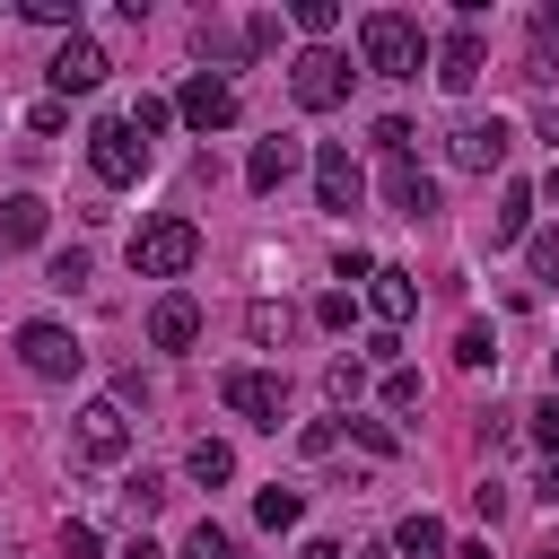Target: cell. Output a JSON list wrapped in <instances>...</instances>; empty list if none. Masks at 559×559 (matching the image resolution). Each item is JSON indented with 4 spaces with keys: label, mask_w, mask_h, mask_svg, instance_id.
<instances>
[{
    "label": "cell",
    "mask_w": 559,
    "mask_h": 559,
    "mask_svg": "<svg viewBox=\"0 0 559 559\" xmlns=\"http://www.w3.org/2000/svg\"><path fill=\"white\" fill-rule=\"evenodd\" d=\"M384 201H393L402 218H428V210H437V175H428L419 157H384Z\"/></svg>",
    "instance_id": "obj_14"
},
{
    "label": "cell",
    "mask_w": 559,
    "mask_h": 559,
    "mask_svg": "<svg viewBox=\"0 0 559 559\" xmlns=\"http://www.w3.org/2000/svg\"><path fill=\"white\" fill-rule=\"evenodd\" d=\"M87 166H96V183H114V192H122V183H140V175H148V148H140V131H131L122 114H105V122L87 131Z\"/></svg>",
    "instance_id": "obj_6"
},
{
    "label": "cell",
    "mask_w": 559,
    "mask_h": 559,
    "mask_svg": "<svg viewBox=\"0 0 559 559\" xmlns=\"http://www.w3.org/2000/svg\"><path fill=\"white\" fill-rule=\"evenodd\" d=\"M192 262H201V227H192L183 210L140 218V236H131V271H140V280H183Z\"/></svg>",
    "instance_id": "obj_2"
},
{
    "label": "cell",
    "mask_w": 559,
    "mask_h": 559,
    "mask_svg": "<svg viewBox=\"0 0 559 559\" xmlns=\"http://www.w3.org/2000/svg\"><path fill=\"white\" fill-rule=\"evenodd\" d=\"M297 175V140H253V157H245V183L253 192H280Z\"/></svg>",
    "instance_id": "obj_17"
},
{
    "label": "cell",
    "mask_w": 559,
    "mask_h": 559,
    "mask_svg": "<svg viewBox=\"0 0 559 559\" xmlns=\"http://www.w3.org/2000/svg\"><path fill=\"white\" fill-rule=\"evenodd\" d=\"M17 17H35V26H70V35H79V0H17Z\"/></svg>",
    "instance_id": "obj_30"
},
{
    "label": "cell",
    "mask_w": 559,
    "mask_h": 559,
    "mask_svg": "<svg viewBox=\"0 0 559 559\" xmlns=\"http://www.w3.org/2000/svg\"><path fill=\"white\" fill-rule=\"evenodd\" d=\"M349 79H358V70H349V52H332V44H306V52L288 61V96H297L306 114H332V105L349 96Z\"/></svg>",
    "instance_id": "obj_3"
},
{
    "label": "cell",
    "mask_w": 559,
    "mask_h": 559,
    "mask_svg": "<svg viewBox=\"0 0 559 559\" xmlns=\"http://www.w3.org/2000/svg\"><path fill=\"white\" fill-rule=\"evenodd\" d=\"M122 122H131V131H140V148H148L157 131H175V96H140V105H131Z\"/></svg>",
    "instance_id": "obj_24"
},
{
    "label": "cell",
    "mask_w": 559,
    "mask_h": 559,
    "mask_svg": "<svg viewBox=\"0 0 559 559\" xmlns=\"http://www.w3.org/2000/svg\"><path fill=\"white\" fill-rule=\"evenodd\" d=\"M384 402L411 411V402H419V367H384Z\"/></svg>",
    "instance_id": "obj_37"
},
{
    "label": "cell",
    "mask_w": 559,
    "mask_h": 559,
    "mask_svg": "<svg viewBox=\"0 0 559 559\" xmlns=\"http://www.w3.org/2000/svg\"><path fill=\"white\" fill-rule=\"evenodd\" d=\"M297 559H341V542H306V550H297Z\"/></svg>",
    "instance_id": "obj_45"
},
{
    "label": "cell",
    "mask_w": 559,
    "mask_h": 559,
    "mask_svg": "<svg viewBox=\"0 0 559 559\" xmlns=\"http://www.w3.org/2000/svg\"><path fill=\"white\" fill-rule=\"evenodd\" d=\"M533 498H542V507H559V454L542 463V480H533Z\"/></svg>",
    "instance_id": "obj_41"
},
{
    "label": "cell",
    "mask_w": 559,
    "mask_h": 559,
    "mask_svg": "<svg viewBox=\"0 0 559 559\" xmlns=\"http://www.w3.org/2000/svg\"><path fill=\"white\" fill-rule=\"evenodd\" d=\"M227 411L245 419V428H280L288 419V376H271V367H227Z\"/></svg>",
    "instance_id": "obj_7"
},
{
    "label": "cell",
    "mask_w": 559,
    "mask_h": 559,
    "mask_svg": "<svg viewBox=\"0 0 559 559\" xmlns=\"http://www.w3.org/2000/svg\"><path fill=\"white\" fill-rule=\"evenodd\" d=\"M454 559H489V542H463V550H454Z\"/></svg>",
    "instance_id": "obj_46"
},
{
    "label": "cell",
    "mask_w": 559,
    "mask_h": 559,
    "mask_svg": "<svg viewBox=\"0 0 559 559\" xmlns=\"http://www.w3.org/2000/svg\"><path fill=\"white\" fill-rule=\"evenodd\" d=\"M349 314H358L349 288H323V297H314V323H323V332H349Z\"/></svg>",
    "instance_id": "obj_31"
},
{
    "label": "cell",
    "mask_w": 559,
    "mask_h": 559,
    "mask_svg": "<svg viewBox=\"0 0 559 559\" xmlns=\"http://www.w3.org/2000/svg\"><path fill=\"white\" fill-rule=\"evenodd\" d=\"M297 445H306V454H332V445H341V419H314V428H306Z\"/></svg>",
    "instance_id": "obj_40"
},
{
    "label": "cell",
    "mask_w": 559,
    "mask_h": 559,
    "mask_svg": "<svg viewBox=\"0 0 559 559\" xmlns=\"http://www.w3.org/2000/svg\"><path fill=\"white\" fill-rule=\"evenodd\" d=\"M122 559H166V550H157V542L140 533V542H122Z\"/></svg>",
    "instance_id": "obj_42"
},
{
    "label": "cell",
    "mask_w": 559,
    "mask_h": 559,
    "mask_svg": "<svg viewBox=\"0 0 559 559\" xmlns=\"http://www.w3.org/2000/svg\"><path fill=\"white\" fill-rule=\"evenodd\" d=\"M201 52H210V61H236V52H245V44H236V35H227V26H210V17H201Z\"/></svg>",
    "instance_id": "obj_39"
},
{
    "label": "cell",
    "mask_w": 559,
    "mask_h": 559,
    "mask_svg": "<svg viewBox=\"0 0 559 559\" xmlns=\"http://www.w3.org/2000/svg\"><path fill=\"white\" fill-rule=\"evenodd\" d=\"M550 393H559V349H550Z\"/></svg>",
    "instance_id": "obj_47"
},
{
    "label": "cell",
    "mask_w": 559,
    "mask_h": 559,
    "mask_svg": "<svg viewBox=\"0 0 559 559\" xmlns=\"http://www.w3.org/2000/svg\"><path fill=\"white\" fill-rule=\"evenodd\" d=\"M183 472H192L201 489H218V480H236V445H227V437H192V454H183Z\"/></svg>",
    "instance_id": "obj_19"
},
{
    "label": "cell",
    "mask_w": 559,
    "mask_h": 559,
    "mask_svg": "<svg viewBox=\"0 0 559 559\" xmlns=\"http://www.w3.org/2000/svg\"><path fill=\"white\" fill-rule=\"evenodd\" d=\"M358 367H402V332H367V349H358Z\"/></svg>",
    "instance_id": "obj_36"
},
{
    "label": "cell",
    "mask_w": 559,
    "mask_h": 559,
    "mask_svg": "<svg viewBox=\"0 0 559 559\" xmlns=\"http://www.w3.org/2000/svg\"><path fill=\"white\" fill-rule=\"evenodd\" d=\"M17 367L44 376V384H70V376L87 367V349H79L70 323H17Z\"/></svg>",
    "instance_id": "obj_4"
},
{
    "label": "cell",
    "mask_w": 559,
    "mask_h": 559,
    "mask_svg": "<svg viewBox=\"0 0 559 559\" xmlns=\"http://www.w3.org/2000/svg\"><path fill=\"white\" fill-rule=\"evenodd\" d=\"M70 454L96 463V472H114V463L131 454V411H122V402H87V411L70 419Z\"/></svg>",
    "instance_id": "obj_5"
},
{
    "label": "cell",
    "mask_w": 559,
    "mask_h": 559,
    "mask_svg": "<svg viewBox=\"0 0 559 559\" xmlns=\"http://www.w3.org/2000/svg\"><path fill=\"white\" fill-rule=\"evenodd\" d=\"M122 507H131V515L148 524V515L166 507V480H157V472H140V480H122Z\"/></svg>",
    "instance_id": "obj_29"
},
{
    "label": "cell",
    "mask_w": 559,
    "mask_h": 559,
    "mask_svg": "<svg viewBox=\"0 0 559 559\" xmlns=\"http://www.w3.org/2000/svg\"><path fill=\"white\" fill-rule=\"evenodd\" d=\"M393 559H445V524L437 515H402L393 524Z\"/></svg>",
    "instance_id": "obj_20"
},
{
    "label": "cell",
    "mask_w": 559,
    "mask_h": 559,
    "mask_svg": "<svg viewBox=\"0 0 559 559\" xmlns=\"http://www.w3.org/2000/svg\"><path fill=\"white\" fill-rule=\"evenodd\" d=\"M454 358H463V367H498V332H489V323H463V332H454Z\"/></svg>",
    "instance_id": "obj_25"
},
{
    "label": "cell",
    "mask_w": 559,
    "mask_h": 559,
    "mask_svg": "<svg viewBox=\"0 0 559 559\" xmlns=\"http://www.w3.org/2000/svg\"><path fill=\"white\" fill-rule=\"evenodd\" d=\"M524 236H533V183H507L489 210V245H524Z\"/></svg>",
    "instance_id": "obj_18"
},
{
    "label": "cell",
    "mask_w": 559,
    "mask_h": 559,
    "mask_svg": "<svg viewBox=\"0 0 559 559\" xmlns=\"http://www.w3.org/2000/svg\"><path fill=\"white\" fill-rule=\"evenodd\" d=\"M61 559H105V542H96V524H61Z\"/></svg>",
    "instance_id": "obj_38"
},
{
    "label": "cell",
    "mask_w": 559,
    "mask_h": 559,
    "mask_svg": "<svg viewBox=\"0 0 559 559\" xmlns=\"http://www.w3.org/2000/svg\"><path fill=\"white\" fill-rule=\"evenodd\" d=\"M245 332H253V341H288V306L253 297V306H245Z\"/></svg>",
    "instance_id": "obj_28"
},
{
    "label": "cell",
    "mask_w": 559,
    "mask_h": 559,
    "mask_svg": "<svg viewBox=\"0 0 559 559\" xmlns=\"http://www.w3.org/2000/svg\"><path fill=\"white\" fill-rule=\"evenodd\" d=\"M542 140H550V148H559V105H542Z\"/></svg>",
    "instance_id": "obj_43"
},
{
    "label": "cell",
    "mask_w": 559,
    "mask_h": 559,
    "mask_svg": "<svg viewBox=\"0 0 559 559\" xmlns=\"http://www.w3.org/2000/svg\"><path fill=\"white\" fill-rule=\"evenodd\" d=\"M367 306H376V332H402V323L419 314V280L393 271V262H376V271H367Z\"/></svg>",
    "instance_id": "obj_12"
},
{
    "label": "cell",
    "mask_w": 559,
    "mask_h": 559,
    "mask_svg": "<svg viewBox=\"0 0 559 559\" xmlns=\"http://www.w3.org/2000/svg\"><path fill=\"white\" fill-rule=\"evenodd\" d=\"M175 114H183V122H192V131L210 140V131H227V122H236V87H227L218 70H201V79H183V96H175Z\"/></svg>",
    "instance_id": "obj_10"
},
{
    "label": "cell",
    "mask_w": 559,
    "mask_h": 559,
    "mask_svg": "<svg viewBox=\"0 0 559 559\" xmlns=\"http://www.w3.org/2000/svg\"><path fill=\"white\" fill-rule=\"evenodd\" d=\"M175 559H236V542H227V533H218V524L201 515V524L183 533V550H175Z\"/></svg>",
    "instance_id": "obj_27"
},
{
    "label": "cell",
    "mask_w": 559,
    "mask_h": 559,
    "mask_svg": "<svg viewBox=\"0 0 559 559\" xmlns=\"http://www.w3.org/2000/svg\"><path fill=\"white\" fill-rule=\"evenodd\" d=\"M358 192H367V175H358V157H349L341 140H323V148H314V210H332V218H349V210H358Z\"/></svg>",
    "instance_id": "obj_8"
},
{
    "label": "cell",
    "mask_w": 559,
    "mask_h": 559,
    "mask_svg": "<svg viewBox=\"0 0 559 559\" xmlns=\"http://www.w3.org/2000/svg\"><path fill=\"white\" fill-rule=\"evenodd\" d=\"M44 227H52V210H44L35 192H9V201H0V253H9V245H44Z\"/></svg>",
    "instance_id": "obj_16"
},
{
    "label": "cell",
    "mask_w": 559,
    "mask_h": 559,
    "mask_svg": "<svg viewBox=\"0 0 559 559\" xmlns=\"http://www.w3.org/2000/svg\"><path fill=\"white\" fill-rule=\"evenodd\" d=\"M297 515H306V498H297V489H280V480H271V489H253V524H262V533H288Z\"/></svg>",
    "instance_id": "obj_21"
},
{
    "label": "cell",
    "mask_w": 559,
    "mask_h": 559,
    "mask_svg": "<svg viewBox=\"0 0 559 559\" xmlns=\"http://www.w3.org/2000/svg\"><path fill=\"white\" fill-rule=\"evenodd\" d=\"M44 280H52V288H87V253H79V245H70V253H52V271H44Z\"/></svg>",
    "instance_id": "obj_35"
},
{
    "label": "cell",
    "mask_w": 559,
    "mask_h": 559,
    "mask_svg": "<svg viewBox=\"0 0 559 559\" xmlns=\"http://www.w3.org/2000/svg\"><path fill=\"white\" fill-rule=\"evenodd\" d=\"M105 44H87V35H61V52H52V96H87V87H105Z\"/></svg>",
    "instance_id": "obj_11"
},
{
    "label": "cell",
    "mask_w": 559,
    "mask_h": 559,
    "mask_svg": "<svg viewBox=\"0 0 559 559\" xmlns=\"http://www.w3.org/2000/svg\"><path fill=\"white\" fill-rule=\"evenodd\" d=\"M550 201H559V166H550Z\"/></svg>",
    "instance_id": "obj_48"
},
{
    "label": "cell",
    "mask_w": 559,
    "mask_h": 559,
    "mask_svg": "<svg viewBox=\"0 0 559 559\" xmlns=\"http://www.w3.org/2000/svg\"><path fill=\"white\" fill-rule=\"evenodd\" d=\"M533 445H542V454H559V393H542V402H533Z\"/></svg>",
    "instance_id": "obj_33"
},
{
    "label": "cell",
    "mask_w": 559,
    "mask_h": 559,
    "mask_svg": "<svg viewBox=\"0 0 559 559\" xmlns=\"http://www.w3.org/2000/svg\"><path fill=\"white\" fill-rule=\"evenodd\" d=\"M480 70H489V44H480L472 26H454V35L437 44V87H445V96H463V87H472Z\"/></svg>",
    "instance_id": "obj_13"
},
{
    "label": "cell",
    "mask_w": 559,
    "mask_h": 559,
    "mask_svg": "<svg viewBox=\"0 0 559 559\" xmlns=\"http://www.w3.org/2000/svg\"><path fill=\"white\" fill-rule=\"evenodd\" d=\"M349 437H358V445H367V454H376V463H384V454H402V437H393V428H384V419H349Z\"/></svg>",
    "instance_id": "obj_32"
},
{
    "label": "cell",
    "mask_w": 559,
    "mask_h": 559,
    "mask_svg": "<svg viewBox=\"0 0 559 559\" xmlns=\"http://www.w3.org/2000/svg\"><path fill=\"white\" fill-rule=\"evenodd\" d=\"M542 44H559V0H550V9H542Z\"/></svg>",
    "instance_id": "obj_44"
},
{
    "label": "cell",
    "mask_w": 559,
    "mask_h": 559,
    "mask_svg": "<svg viewBox=\"0 0 559 559\" xmlns=\"http://www.w3.org/2000/svg\"><path fill=\"white\" fill-rule=\"evenodd\" d=\"M358 52H367L376 79H419V61H428V26L402 17V9H367V17H358Z\"/></svg>",
    "instance_id": "obj_1"
},
{
    "label": "cell",
    "mask_w": 559,
    "mask_h": 559,
    "mask_svg": "<svg viewBox=\"0 0 559 559\" xmlns=\"http://www.w3.org/2000/svg\"><path fill=\"white\" fill-rule=\"evenodd\" d=\"M524 262H533V288H550V297H559V227L524 236Z\"/></svg>",
    "instance_id": "obj_22"
},
{
    "label": "cell",
    "mask_w": 559,
    "mask_h": 559,
    "mask_svg": "<svg viewBox=\"0 0 559 559\" xmlns=\"http://www.w3.org/2000/svg\"><path fill=\"white\" fill-rule=\"evenodd\" d=\"M288 17H297V35H306V44H332V26H341V0H297Z\"/></svg>",
    "instance_id": "obj_23"
},
{
    "label": "cell",
    "mask_w": 559,
    "mask_h": 559,
    "mask_svg": "<svg viewBox=\"0 0 559 559\" xmlns=\"http://www.w3.org/2000/svg\"><path fill=\"white\" fill-rule=\"evenodd\" d=\"M542 559H559V542H550V550H542Z\"/></svg>",
    "instance_id": "obj_49"
},
{
    "label": "cell",
    "mask_w": 559,
    "mask_h": 559,
    "mask_svg": "<svg viewBox=\"0 0 559 559\" xmlns=\"http://www.w3.org/2000/svg\"><path fill=\"white\" fill-rule=\"evenodd\" d=\"M148 341H157V349H192V341H201V306H192L183 288H166V297L148 306Z\"/></svg>",
    "instance_id": "obj_15"
},
{
    "label": "cell",
    "mask_w": 559,
    "mask_h": 559,
    "mask_svg": "<svg viewBox=\"0 0 559 559\" xmlns=\"http://www.w3.org/2000/svg\"><path fill=\"white\" fill-rule=\"evenodd\" d=\"M367 559H384V550H367Z\"/></svg>",
    "instance_id": "obj_50"
},
{
    "label": "cell",
    "mask_w": 559,
    "mask_h": 559,
    "mask_svg": "<svg viewBox=\"0 0 559 559\" xmlns=\"http://www.w3.org/2000/svg\"><path fill=\"white\" fill-rule=\"evenodd\" d=\"M411 140H419V131H411L402 114H384V122H376V148H384V157H411Z\"/></svg>",
    "instance_id": "obj_34"
},
{
    "label": "cell",
    "mask_w": 559,
    "mask_h": 559,
    "mask_svg": "<svg viewBox=\"0 0 559 559\" xmlns=\"http://www.w3.org/2000/svg\"><path fill=\"white\" fill-rule=\"evenodd\" d=\"M507 148H515V131H507L498 114H489V122H454V140H445V157H454L463 175H498Z\"/></svg>",
    "instance_id": "obj_9"
},
{
    "label": "cell",
    "mask_w": 559,
    "mask_h": 559,
    "mask_svg": "<svg viewBox=\"0 0 559 559\" xmlns=\"http://www.w3.org/2000/svg\"><path fill=\"white\" fill-rule=\"evenodd\" d=\"M323 393H332V402L349 411V402L367 393V367H358V358H332V367H323Z\"/></svg>",
    "instance_id": "obj_26"
}]
</instances>
